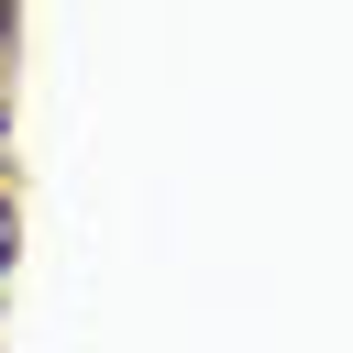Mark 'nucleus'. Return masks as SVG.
I'll return each instance as SVG.
<instances>
[{"label":"nucleus","mask_w":353,"mask_h":353,"mask_svg":"<svg viewBox=\"0 0 353 353\" xmlns=\"http://www.w3.org/2000/svg\"><path fill=\"white\" fill-rule=\"evenodd\" d=\"M22 265V199H11V176H0V276Z\"/></svg>","instance_id":"obj_1"},{"label":"nucleus","mask_w":353,"mask_h":353,"mask_svg":"<svg viewBox=\"0 0 353 353\" xmlns=\"http://www.w3.org/2000/svg\"><path fill=\"white\" fill-rule=\"evenodd\" d=\"M0 33H11V0H0Z\"/></svg>","instance_id":"obj_2"}]
</instances>
